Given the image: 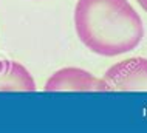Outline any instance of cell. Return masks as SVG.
Wrapping results in <instances>:
<instances>
[{
    "label": "cell",
    "mask_w": 147,
    "mask_h": 133,
    "mask_svg": "<svg viewBox=\"0 0 147 133\" xmlns=\"http://www.w3.org/2000/svg\"><path fill=\"white\" fill-rule=\"evenodd\" d=\"M136 2H138V5H140L142 9L147 13V0H136Z\"/></svg>",
    "instance_id": "cell-5"
},
{
    "label": "cell",
    "mask_w": 147,
    "mask_h": 133,
    "mask_svg": "<svg viewBox=\"0 0 147 133\" xmlns=\"http://www.w3.org/2000/svg\"><path fill=\"white\" fill-rule=\"evenodd\" d=\"M107 90L147 91V59L130 57L110 67L104 74Z\"/></svg>",
    "instance_id": "cell-2"
},
{
    "label": "cell",
    "mask_w": 147,
    "mask_h": 133,
    "mask_svg": "<svg viewBox=\"0 0 147 133\" xmlns=\"http://www.w3.org/2000/svg\"><path fill=\"white\" fill-rule=\"evenodd\" d=\"M45 91H109L104 79L76 67H67L51 74L45 84Z\"/></svg>",
    "instance_id": "cell-3"
},
{
    "label": "cell",
    "mask_w": 147,
    "mask_h": 133,
    "mask_svg": "<svg viewBox=\"0 0 147 133\" xmlns=\"http://www.w3.org/2000/svg\"><path fill=\"white\" fill-rule=\"evenodd\" d=\"M36 82L22 63L0 60V91H34Z\"/></svg>",
    "instance_id": "cell-4"
},
{
    "label": "cell",
    "mask_w": 147,
    "mask_h": 133,
    "mask_svg": "<svg viewBox=\"0 0 147 133\" xmlns=\"http://www.w3.org/2000/svg\"><path fill=\"white\" fill-rule=\"evenodd\" d=\"M74 28L94 54L113 57L133 51L144 37V23L129 0H78Z\"/></svg>",
    "instance_id": "cell-1"
}]
</instances>
